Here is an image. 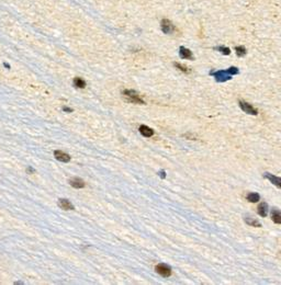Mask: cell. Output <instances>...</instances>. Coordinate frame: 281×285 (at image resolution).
<instances>
[{
	"instance_id": "obj_16",
	"label": "cell",
	"mask_w": 281,
	"mask_h": 285,
	"mask_svg": "<svg viewBox=\"0 0 281 285\" xmlns=\"http://www.w3.org/2000/svg\"><path fill=\"white\" fill-rule=\"evenodd\" d=\"M245 222L248 224V225H250V226H254V227H260V223L259 222H257V220H255V219H251V218H249V217H246L245 218Z\"/></svg>"
},
{
	"instance_id": "obj_20",
	"label": "cell",
	"mask_w": 281,
	"mask_h": 285,
	"mask_svg": "<svg viewBox=\"0 0 281 285\" xmlns=\"http://www.w3.org/2000/svg\"><path fill=\"white\" fill-rule=\"evenodd\" d=\"M226 71H227V74H230L231 76L237 75V74L239 73V71H238V68H236V67H230L228 69H226Z\"/></svg>"
},
{
	"instance_id": "obj_8",
	"label": "cell",
	"mask_w": 281,
	"mask_h": 285,
	"mask_svg": "<svg viewBox=\"0 0 281 285\" xmlns=\"http://www.w3.org/2000/svg\"><path fill=\"white\" fill-rule=\"evenodd\" d=\"M58 205H59L60 207L63 208V210H65V211H73V210H75V207H74L73 204H71V203H70L68 200H65V199H60V200L58 201Z\"/></svg>"
},
{
	"instance_id": "obj_11",
	"label": "cell",
	"mask_w": 281,
	"mask_h": 285,
	"mask_svg": "<svg viewBox=\"0 0 281 285\" xmlns=\"http://www.w3.org/2000/svg\"><path fill=\"white\" fill-rule=\"evenodd\" d=\"M265 177L268 179L270 182H272L274 183L276 187H278V188H280L281 187V180H280V178H278V177H276V175H270V173H265Z\"/></svg>"
},
{
	"instance_id": "obj_10",
	"label": "cell",
	"mask_w": 281,
	"mask_h": 285,
	"mask_svg": "<svg viewBox=\"0 0 281 285\" xmlns=\"http://www.w3.org/2000/svg\"><path fill=\"white\" fill-rule=\"evenodd\" d=\"M138 130H140V134H142L143 136H145V137H151V136L154 135V130L146 125H140V128H138Z\"/></svg>"
},
{
	"instance_id": "obj_7",
	"label": "cell",
	"mask_w": 281,
	"mask_h": 285,
	"mask_svg": "<svg viewBox=\"0 0 281 285\" xmlns=\"http://www.w3.org/2000/svg\"><path fill=\"white\" fill-rule=\"evenodd\" d=\"M179 55H180V57L183 58V59H193L191 50L186 47H183V46H181V47L179 48Z\"/></svg>"
},
{
	"instance_id": "obj_3",
	"label": "cell",
	"mask_w": 281,
	"mask_h": 285,
	"mask_svg": "<svg viewBox=\"0 0 281 285\" xmlns=\"http://www.w3.org/2000/svg\"><path fill=\"white\" fill-rule=\"evenodd\" d=\"M155 270L158 274L161 275V276H164V278H168V276H170L171 275V269L169 268L168 265L164 264V263H161V264L156 265Z\"/></svg>"
},
{
	"instance_id": "obj_5",
	"label": "cell",
	"mask_w": 281,
	"mask_h": 285,
	"mask_svg": "<svg viewBox=\"0 0 281 285\" xmlns=\"http://www.w3.org/2000/svg\"><path fill=\"white\" fill-rule=\"evenodd\" d=\"M239 106H241V109L244 111V112L248 113V114H251V115H256L258 114V111L256 110L255 108H253L249 103L247 102H244V101H239Z\"/></svg>"
},
{
	"instance_id": "obj_19",
	"label": "cell",
	"mask_w": 281,
	"mask_h": 285,
	"mask_svg": "<svg viewBox=\"0 0 281 285\" xmlns=\"http://www.w3.org/2000/svg\"><path fill=\"white\" fill-rule=\"evenodd\" d=\"M235 50H236V54L238 56H244L246 55V48L244 47V46H237V47H235Z\"/></svg>"
},
{
	"instance_id": "obj_9",
	"label": "cell",
	"mask_w": 281,
	"mask_h": 285,
	"mask_svg": "<svg viewBox=\"0 0 281 285\" xmlns=\"http://www.w3.org/2000/svg\"><path fill=\"white\" fill-rule=\"evenodd\" d=\"M69 184L71 185V187H74V188H76V189H81L86 185L85 182H83V180H81V179H79V178H73V179H70Z\"/></svg>"
},
{
	"instance_id": "obj_1",
	"label": "cell",
	"mask_w": 281,
	"mask_h": 285,
	"mask_svg": "<svg viewBox=\"0 0 281 285\" xmlns=\"http://www.w3.org/2000/svg\"><path fill=\"white\" fill-rule=\"evenodd\" d=\"M123 95L126 98V100H128V102L138 103V104H145V101L133 90H124L123 91Z\"/></svg>"
},
{
	"instance_id": "obj_21",
	"label": "cell",
	"mask_w": 281,
	"mask_h": 285,
	"mask_svg": "<svg viewBox=\"0 0 281 285\" xmlns=\"http://www.w3.org/2000/svg\"><path fill=\"white\" fill-rule=\"evenodd\" d=\"M166 175V173H165V171H164V170H161V172H159V175H161V178H163V179H164V178H165V177H166V175Z\"/></svg>"
},
{
	"instance_id": "obj_13",
	"label": "cell",
	"mask_w": 281,
	"mask_h": 285,
	"mask_svg": "<svg viewBox=\"0 0 281 285\" xmlns=\"http://www.w3.org/2000/svg\"><path fill=\"white\" fill-rule=\"evenodd\" d=\"M271 218L276 224H280L281 223V214L278 210H272L271 212Z\"/></svg>"
},
{
	"instance_id": "obj_14",
	"label": "cell",
	"mask_w": 281,
	"mask_h": 285,
	"mask_svg": "<svg viewBox=\"0 0 281 285\" xmlns=\"http://www.w3.org/2000/svg\"><path fill=\"white\" fill-rule=\"evenodd\" d=\"M74 86H75L76 88H80V89H83V88L86 87V81L83 79H81V78L76 77L75 79H74Z\"/></svg>"
},
{
	"instance_id": "obj_4",
	"label": "cell",
	"mask_w": 281,
	"mask_h": 285,
	"mask_svg": "<svg viewBox=\"0 0 281 285\" xmlns=\"http://www.w3.org/2000/svg\"><path fill=\"white\" fill-rule=\"evenodd\" d=\"M161 30H163V32L165 33V34H171V33L175 32L176 28L173 26V24L170 22L169 20H167V19H163L161 20Z\"/></svg>"
},
{
	"instance_id": "obj_15",
	"label": "cell",
	"mask_w": 281,
	"mask_h": 285,
	"mask_svg": "<svg viewBox=\"0 0 281 285\" xmlns=\"http://www.w3.org/2000/svg\"><path fill=\"white\" fill-rule=\"evenodd\" d=\"M260 200V195L258 193H249L247 195V201H249L250 203H256Z\"/></svg>"
},
{
	"instance_id": "obj_22",
	"label": "cell",
	"mask_w": 281,
	"mask_h": 285,
	"mask_svg": "<svg viewBox=\"0 0 281 285\" xmlns=\"http://www.w3.org/2000/svg\"><path fill=\"white\" fill-rule=\"evenodd\" d=\"M64 111H66V112H73V109H69V108H64Z\"/></svg>"
},
{
	"instance_id": "obj_18",
	"label": "cell",
	"mask_w": 281,
	"mask_h": 285,
	"mask_svg": "<svg viewBox=\"0 0 281 285\" xmlns=\"http://www.w3.org/2000/svg\"><path fill=\"white\" fill-rule=\"evenodd\" d=\"M216 50H218V52H221L222 54H224V55H230L231 54V50H230V48L228 47H224V46H218V47H215Z\"/></svg>"
},
{
	"instance_id": "obj_6",
	"label": "cell",
	"mask_w": 281,
	"mask_h": 285,
	"mask_svg": "<svg viewBox=\"0 0 281 285\" xmlns=\"http://www.w3.org/2000/svg\"><path fill=\"white\" fill-rule=\"evenodd\" d=\"M54 156H55L56 159L62 161V163H68V161H70V156L68 154L62 151V150H55Z\"/></svg>"
},
{
	"instance_id": "obj_17",
	"label": "cell",
	"mask_w": 281,
	"mask_h": 285,
	"mask_svg": "<svg viewBox=\"0 0 281 285\" xmlns=\"http://www.w3.org/2000/svg\"><path fill=\"white\" fill-rule=\"evenodd\" d=\"M175 65V67H177L178 68L180 71H182V73H186V74H189L190 73V69H189L188 67H186V66H183V65H181V64H179V63H175L173 64Z\"/></svg>"
},
{
	"instance_id": "obj_2",
	"label": "cell",
	"mask_w": 281,
	"mask_h": 285,
	"mask_svg": "<svg viewBox=\"0 0 281 285\" xmlns=\"http://www.w3.org/2000/svg\"><path fill=\"white\" fill-rule=\"evenodd\" d=\"M212 76H214L216 81L218 82H224V81H227V80L232 79V76L230 74H227L226 70H218L215 73H210Z\"/></svg>"
},
{
	"instance_id": "obj_12",
	"label": "cell",
	"mask_w": 281,
	"mask_h": 285,
	"mask_svg": "<svg viewBox=\"0 0 281 285\" xmlns=\"http://www.w3.org/2000/svg\"><path fill=\"white\" fill-rule=\"evenodd\" d=\"M267 212H268V206H267V204L266 203H261L260 205L258 206V214L261 217H266Z\"/></svg>"
}]
</instances>
